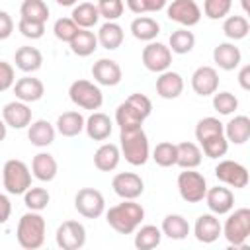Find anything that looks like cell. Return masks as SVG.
Here are the masks:
<instances>
[{
  "label": "cell",
  "mask_w": 250,
  "mask_h": 250,
  "mask_svg": "<svg viewBox=\"0 0 250 250\" xmlns=\"http://www.w3.org/2000/svg\"><path fill=\"white\" fill-rule=\"evenodd\" d=\"M145 219V209L135 199H123L121 203L109 207L105 211L107 225L119 234H133Z\"/></svg>",
  "instance_id": "obj_1"
},
{
  "label": "cell",
  "mask_w": 250,
  "mask_h": 250,
  "mask_svg": "<svg viewBox=\"0 0 250 250\" xmlns=\"http://www.w3.org/2000/svg\"><path fill=\"white\" fill-rule=\"evenodd\" d=\"M119 150L131 166H143L150 158L148 137L143 127L119 129Z\"/></svg>",
  "instance_id": "obj_2"
},
{
  "label": "cell",
  "mask_w": 250,
  "mask_h": 250,
  "mask_svg": "<svg viewBox=\"0 0 250 250\" xmlns=\"http://www.w3.org/2000/svg\"><path fill=\"white\" fill-rule=\"evenodd\" d=\"M45 230H47V223L43 215L39 211H27L18 221V229H16L18 244L25 250H37L45 242Z\"/></svg>",
  "instance_id": "obj_3"
},
{
  "label": "cell",
  "mask_w": 250,
  "mask_h": 250,
  "mask_svg": "<svg viewBox=\"0 0 250 250\" xmlns=\"http://www.w3.org/2000/svg\"><path fill=\"white\" fill-rule=\"evenodd\" d=\"M227 221L225 225H221V234L227 238V242L230 246L242 248L250 236V209L240 207L234 209L232 213H227Z\"/></svg>",
  "instance_id": "obj_4"
},
{
  "label": "cell",
  "mask_w": 250,
  "mask_h": 250,
  "mask_svg": "<svg viewBox=\"0 0 250 250\" xmlns=\"http://www.w3.org/2000/svg\"><path fill=\"white\" fill-rule=\"evenodd\" d=\"M2 184H4V189L8 193H12V195H23L25 189L31 186L29 166L23 160H18V158L6 160L4 168H2Z\"/></svg>",
  "instance_id": "obj_5"
},
{
  "label": "cell",
  "mask_w": 250,
  "mask_h": 250,
  "mask_svg": "<svg viewBox=\"0 0 250 250\" xmlns=\"http://www.w3.org/2000/svg\"><path fill=\"white\" fill-rule=\"evenodd\" d=\"M68 98L74 105H78L82 109H92V111L100 109L104 104V94H102L100 86L90 80H84V78H78L70 84Z\"/></svg>",
  "instance_id": "obj_6"
},
{
  "label": "cell",
  "mask_w": 250,
  "mask_h": 250,
  "mask_svg": "<svg viewBox=\"0 0 250 250\" xmlns=\"http://www.w3.org/2000/svg\"><path fill=\"white\" fill-rule=\"evenodd\" d=\"M178 191H180V197L188 203L203 201L207 191L205 176L195 172V168H184V172L178 174Z\"/></svg>",
  "instance_id": "obj_7"
},
{
  "label": "cell",
  "mask_w": 250,
  "mask_h": 250,
  "mask_svg": "<svg viewBox=\"0 0 250 250\" xmlns=\"http://www.w3.org/2000/svg\"><path fill=\"white\" fill-rule=\"evenodd\" d=\"M74 209L86 219H98L105 211V199L96 188H82L74 195Z\"/></svg>",
  "instance_id": "obj_8"
},
{
  "label": "cell",
  "mask_w": 250,
  "mask_h": 250,
  "mask_svg": "<svg viewBox=\"0 0 250 250\" xmlns=\"http://www.w3.org/2000/svg\"><path fill=\"white\" fill-rule=\"evenodd\" d=\"M143 64L150 72H164L172 64V51L168 45L158 43V41H148V45L143 49Z\"/></svg>",
  "instance_id": "obj_9"
},
{
  "label": "cell",
  "mask_w": 250,
  "mask_h": 250,
  "mask_svg": "<svg viewBox=\"0 0 250 250\" xmlns=\"http://www.w3.org/2000/svg\"><path fill=\"white\" fill-rule=\"evenodd\" d=\"M55 240L62 250H80L86 244V229L78 221H64L59 225Z\"/></svg>",
  "instance_id": "obj_10"
},
{
  "label": "cell",
  "mask_w": 250,
  "mask_h": 250,
  "mask_svg": "<svg viewBox=\"0 0 250 250\" xmlns=\"http://www.w3.org/2000/svg\"><path fill=\"white\" fill-rule=\"evenodd\" d=\"M168 20L180 23L182 27L197 25L201 20V8L195 0H172V4L166 8Z\"/></svg>",
  "instance_id": "obj_11"
},
{
  "label": "cell",
  "mask_w": 250,
  "mask_h": 250,
  "mask_svg": "<svg viewBox=\"0 0 250 250\" xmlns=\"http://www.w3.org/2000/svg\"><path fill=\"white\" fill-rule=\"evenodd\" d=\"M215 176L219 182L234 189H242L248 186V170L236 160H221L215 166Z\"/></svg>",
  "instance_id": "obj_12"
},
{
  "label": "cell",
  "mask_w": 250,
  "mask_h": 250,
  "mask_svg": "<svg viewBox=\"0 0 250 250\" xmlns=\"http://www.w3.org/2000/svg\"><path fill=\"white\" fill-rule=\"evenodd\" d=\"M111 188L121 199H137L145 191V182L135 172H119L113 176Z\"/></svg>",
  "instance_id": "obj_13"
},
{
  "label": "cell",
  "mask_w": 250,
  "mask_h": 250,
  "mask_svg": "<svg viewBox=\"0 0 250 250\" xmlns=\"http://www.w3.org/2000/svg\"><path fill=\"white\" fill-rule=\"evenodd\" d=\"M191 88L197 96H213L219 90V72L213 66H197L191 74Z\"/></svg>",
  "instance_id": "obj_14"
},
{
  "label": "cell",
  "mask_w": 250,
  "mask_h": 250,
  "mask_svg": "<svg viewBox=\"0 0 250 250\" xmlns=\"http://www.w3.org/2000/svg\"><path fill=\"white\" fill-rule=\"evenodd\" d=\"M203 199H205V203L213 215H227L234 207V193L225 186L207 188Z\"/></svg>",
  "instance_id": "obj_15"
},
{
  "label": "cell",
  "mask_w": 250,
  "mask_h": 250,
  "mask_svg": "<svg viewBox=\"0 0 250 250\" xmlns=\"http://www.w3.org/2000/svg\"><path fill=\"white\" fill-rule=\"evenodd\" d=\"M92 78L102 86H117L123 78V72L113 59H98L92 64Z\"/></svg>",
  "instance_id": "obj_16"
},
{
  "label": "cell",
  "mask_w": 250,
  "mask_h": 250,
  "mask_svg": "<svg viewBox=\"0 0 250 250\" xmlns=\"http://www.w3.org/2000/svg\"><path fill=\"white\" fill-rule=\"evenodd\" d=\"M2 119L12 129H25L31 123V109H29V105L25 102L14 100V102H8L4 105Z\"/></svg>",
  "instance_id": "obj_17"
},
{
  "label": "cell",
  "mask_w": 250,
  "mask_h": 250,
  "mask_svg": "<svg viewBox=\"0 0 250 250\" xmlns=\"http://www.w3.org/2000/svg\"><path fill=\"white\" fill-rule=\"evenodd\" d=\"M193 234L199 242L203 244H213L219 236H221V223L217 219V215L213 213H203L195 219L193 225Z\"/></svg>",
  "instance_id": "obj_18"
},
{
  "label": "cell",
  "mask_w": 250,
  "mask_h": 250,
  "mask_svg": "<svg viewBox=\"0 0 250 250\" xmlns=\"http://www.w3.org/2000/svg\"><path fill=\"white\" fill-rule=\"evenodd\" d=\"M184 92V78L176 70H164L156 78V94L164 100H176Z\"/></svg>",
  "instance_id": "obj_19"
},
{
  "label": "cell",
  "mask_w": 250,
  "mask_h": 250,
  "mask_svg": "<svg viewBox=\"0 0 250 250\" xmlns=\"http://www.w3.org/2000/svg\"><path fill=\"white\" fill-rule=\"evenodd\" d=\"M14 94H16V100L20 102H25V104H33V102H39L45 94V86L39 78H33V76H23L20 80L14 82Z\"/></svg>",
  "instance_id": "obj_20"
},
{
  "label": "cell",
  "mask_w": 250,
  "mask_h": 250,
  "mask_svg": "<svg viewBox=\"0 0 250 250\" xmlns=\"http://www.w3.org/2000/svg\"><path fill=\"white\" fill-rule=\"evenodd\" d=\"M213 62L223 70H234L242 62V53L234 43H219L213 49Z\"/></svg>",
  "instance_id": "obj_21"
},
{
  "label": "cell",
  "mask_w": 250,
  "mask_h": 250,
  "mask_svg": "<svg viewBox=\"0 0 250 250\" xmlns=\"http://www.w3.org/2000/svg\"><path fill=\"white\" fill-rule=\"evenodd\" d=\"M84 131L92 141H105L113 131V123L109 115L102 111H92V115L84 123Z\"/></svg>",
  "instance_id": "obj_22"
},
{
  "label": "cell",
  "mask_w": 250,
  "mask_h": 250,
  "mask_svg": "<svg viewBox=\"0 0 250 250\" xmlns=\"http://www.w3.org/2000/svg\"><path fill=\"white\" fill-rule=\"evenodd\" d=\"M59 172V164L53 154L49 152H37L31 160V174L39 182H53Z\"/></svg>",
  "instance_id": "obj_23"
},
{
  "label": "cell",
  "mask_w": 250,
  "mask_h": 250,
  "mask_svg": "<svg viewBox=\"0 0 250 250\" xmlns=\"http://www.w3.org/2000/svg\"><path fill=\"white\" fill-rule=\"evenodd\" d=\"M55 135H57V129L47 119H37V121H31L29 123L27 139H29V143L33 146H39V148L49 146L55 141Z\"/></svg>",
  "instance_id": "obj_24"
},
{
  "label": "cell",
  "mask_w": 250,
  "mask_h": 250,
  "mask_svg": "<svg viewBox=\"0 0 250 250\" xmlns=\"http://www.w3.org/2000/svg\"><path fill=\"white\" fill-rule=\"evenodd\" d=\"M223 133L229 143L244 145L250 139V117L248 115H234L229 123L223 125Z\"/></svg>",
  "instance_id": "obj_25"
},
{
  "label": "cell",
  "mask_w": 250,
  "mask_h": 250,
  "mask_svg": "<svg viewBox=\"0 0 250 250\" xmlns=\"http://www.w3.org/2000/svg\"><path fill=\"white\" fill-rule=\"evenodd\" d=\"M14 62H16V68H20L21 72H35L41 68L43 64V55L37 47H29V45H23L20 47L16 53H14Z\"/></svg>",
  "instance_id": "obj_26"
},
{
  "label": "cell",
  "mask_w": 250,
  "mask_h": 250,
  "mask_svg": "<svg viewBox=\"0 0 250 250\" xmlns=\"http://www.w3.org/2000/svg\"><path fill=\"white\" fill-rule=\"evenodd\" d=\"M119 160H121V150L113 143H104L94 152V166L100 172H111V170H115L117 164H119Z\"/></svg>",
  "instance_id": "obj_27"
},
{
  "label": "cell",
  "mask_w": 250,
  "mask_h": 250,
  "mask_svg": "<svg viewBox=\"0 0 250 250\" xmlns=\"http://www.w3.org/2000/svg\"><path fill=\"white\" fill-rule=\"evenodd\" d=\"M162 234H166L170 240H184L188 238L191 227L188 223V219L184 215H178V213H170L162 219V227H160Z\"/></svg>",
  "instance_id": "obj_28"
},
{
  "label": "cell",
  "mask_w": 250,
  "mask_h": 250,
  "mask_svg": "<svg viewBox=\"0 0 250 250\" xmlns=\"http://www.w3.org/2000/svg\"><path fill=\"white\" fill-rule=\"evenodd\" d=\"M96 37H98V45H102L107 51H115L117 47H121L125 35H123V27L117 21H105L100 25Z\"/></svg>",
  "instance_id": "obj_29"
},
{
  "label": "cell",
  "mask_w": 250,
  "mask_h": 250,
  "mask_svg": "<svg viewBox=\"0 0 250 250\" xmlns=\"http://www.w3.org/2000/svg\"><path fill=\"white\" fill-rule=\"evenodd\" d=\"M72 21L80 27V29H90L100 21V12L98 6L92 2H80L72 6V14H70Z\"/></svg>",
  "instance_id": "obj_30"
},
{
  "label": "cell",
  "mask_w": 250,
  "mask_h": 250,
  "mask_svg": "<svg viewBox=\"0 0 250 250\" xmlns=\"http://www.w3.org/2000/svg\"><path fill=\"white\" fill-rule=\"evenodd\" d=\"M176 166L180 168H197L201 164V158H203V152L199 148V145L191 143V141H184V143H178L176 145Z\"/></svg>",
  "instance_id": "obj_31"
},
{
  "label": "cell",
  "mask_w": 250,
  "mask_h": 250,
  "mask_svg": "<svg viewBox=\"0 0 250 250\" xmlns=\"http://www.w3.org/2000/svg\"><path fill=\"white\" fill-rule=\"evenodd\" d=\"M84 123H86V119L80 111H64L59 115L55 129L62 137H76L84 131Z\"/></svg>",
  "instance_id": "obj_32"
},
{
  "label": "cell",
  "mask_w": 250,
  "mask_h": 250,
  "mask_svg": "<svg viewBox=\"0 0 250 250\" xmlns=\"http://www.w3.org/2000/svg\"><path fill=\"white\" fill-rule=\"evenodd\" d=\"M131 33L135 39L139 41H154L156 35L160 33V23L154 20V18H148V16H139L131 21Z\"/></svg>",
  "instance_id": "obj_33"
},
{
  "label": "cell",
  "mask_w": 250,
  "mask_h": 250,
  "mask_svg": "<svg viewBox=\"0 0 250 250\" xmlns=\"http://www.w3.org/2000/svg\"><path fill=\"white\" fill-rule=\"evenodd\" d=\"M68 45H70V51L74 55H78V57H90L98 49V37L90 29H78V33L72 37V41Z\"/></svg>",
  "instance_id": "obj_34"
},
{
  "label": "cell",
  "mask_w": 250,
  "mask_h": 250,
  "mask_svg": "<svg viewBox=\"0 0 250 250\" xmlns=\"http://www.w3.org/2000/svg\"><path fill=\"white\" fill-rule=\"evenodd\" d=\"M162 230L156 225H143L135 230V248L137 250H152L160 244Z\"/></svg>",
  "instance_id": "obj_35"
},
{
  "label": "cell",
  "mask_w": 250,
  "mask_h": 250,
  "mask_svg": "<svg viewBox=\"0 0 250 250\" xmlns=\"http://www.w3.org/2000/svg\"><path fill=\"white\" fill-rule=\"evenodd\" d=\"M145 117L127 102L119 104L115 109V123L119 125V129H133V127H143Z\"/></svg>",
  "instance_id": "obj_36"
},
{
  "label": "cell",
  "mask_w": 250,
  "mask_h": 250,
  "mask_svg": "<svg viewBox=\"0 0 250 250\" xmlns=\"http://www.w3.org/2000/svg\"><path fill=\"white\" fill-rule=\"evenodd\" d=\"M168 47L176 55H186L195 47V35L188 27L176 29V31H172V35L168 39Z\"/></svg>",
  "instance_id": "obj_37"
},
{
  "label": "cell",
  "mask_w": 250,
  "mask_h": 250,
  "mask_svg": "<svg viewBox=\"0 0 250 250\" xmlns=\"http://www.w3.org/2000/svg\"><path fill=\"white\" fill-rule=\"evenodd\" d=\"M250 31V23L244 16H229L223 21V33L230 39V41H240L248 35Z\"/></svg>",
  "instance_id": "obj_38"
},
{
  "label": "cell",
  "mask_w": 250,
  "mask_h": 250,
  "mask_svg": "<svg viewBox=\"0 0 250 250\" xmlns=\"http://www.w3.org/2000/svg\"><path fill=\"white\" fill-rule=\"evenodd\" d=\"M199 148H201V152H203L207 158H221V156H225L227 150H229V141H227L225 133L213 135V137L201 141V143H199Z\"/></svg>",
  "instance_id": "obj_39"
},
{
  "label": "cell",
  "mask_w": 250,
  "mask_h": 250,
  "mask_svg": "<svg viewBox=\"0 0 250 250\" xmlns=\"http://www.w3.org/2000/svg\"><path fill=\"white\" fill-rule=\"evenodd\" d=\"M20 16L45 23L49 20V6L43 0H23L20 6Z\"/></svg>",
  "instance_id": "obj_40"
},
{
  "label": "cell",
  "mask_w": 250,
  "mask_h": 250,
  "mask_svg": "<svg viewBox=\"0 0 250 250\" xmlns=\"http://www.w3.org/2000/svg\"><path fill=\"white\" fill-rule=\"evenodd\" d=\"M49 201H51V195L45 188H31L29 186L23 193V203L29 211H43V209H47Z\"/></svg>",
  "instance_id": "obj_41"
},
{
  "label": "cell",
  "mask_w": 250,
  "mask_h": 250,
  "mask_svg": "<svg viewBox=\"0 0 250 250\" xmlns=\"http://www.w3.org/2000/svg\"><path fill=\"white\" fill-rule=\"evenodd\" d=\"M176 145L174 143H168V141H162L154 146L152 150V160L162 166V168H170V166H176Z\"/></svg>",
  "instance_id": "obj_42"
},
{
  "label": "cell",
  "mask_w": 250,
  "mask_h": 250,
  "mask_svg": "<svg viewBox=\"0 0 250 250\" xmlns=\"http://www.w3.org/2000/svg\"><path fill=\"white\" fill-rule=\"evenodd\" d=\"M213 107L219 115H230L238 109V100L230 92H215L213 94Z\"/></svg>",
  "instance_id": "obj_43"
},
{
  "label": "cell",
  "mask_w": 250,
  "mask_h": 250,
  "mask_svg": "<svg viewBox=\"0 0 250 250\" xmlns=\"http://www.w3.org/2000/svg\"><path fill=\"white\" fill-rule=\"evenodd\" d=\"M223 133V123L217 117H203L197 121L195 125V139L197 143L213 137V135H221Z\"/></svg>",
  "instance_id": "obj_44"
},
{
  "label": "cell",
  "mask_w": 250,
  "mask_h": 250,
  "mask_svg": "<svg viewBox=\"0 0 250 250\" xmlns=\"http://www.w3.org/2000/svg\"><path fill=\"white\" fill-rule=\"evenodd\" d=\"M78 29H80V27L72 21V18H59V20L55 21V25H53L55 37H57L59 41H62V43H70L72 37L78 33Z\"/></svg>",
  "instance_id": "obj_45"
},
{
  "label": "cell",
  "mask_w": 250,
  "mask_h": 250,
  "mask_svg": "<svg viewBox=\"0 0 250 250\" xmlns=\"http://www.w3.org/2000/svg\"><path fill=\"white\" fill-rule=\"evenodd\" d=\"M232 8V0H205L203 2V14L209 20H223L229 16Z\"/></svg>",
  "instance_id": "obj_46"
},
{
  "label": "cell",
  "mask_w": 250,
  "mask_h": 250,
  "mask_svg": "<svg viewBox=\"0 0 250 250\" xmlns=\"http://www.w3.org/2000/svg\"><path fill=\"white\" fill-rule=\"evenodd\" d=\"M96 6H98V12H100V18H105L107 21L119 20L123 10H125L123 0H98Z\"/></svg>",
  "instance_id": "obj_47"
},
{
  "label": "cell",
  "mask_w": 250,
  "mask_h": 250,
  "mask_svg": "<svg viewBox=\"0 0 250 250\" xmlns=\"http://www.w3.org/2000/svg\"><path fill=\"white\" fill-rule=\"evenodd\" d=\"M18 29L27 39H41L43 33H45V23L43 21H33V20H27V18H20Z\"/></svg>",
  "instance_id": "obj_48"
},
{
  "label": "cell",
  "mask_w": 250,
  "mask_h": 250,
  "mask_svg": "<svg viewBox=\"0 0 250 250\" xmlns=\"http://www.w3.org/2000/svg\"><path fill=\"white\" fill-rule=\"evenodd\" d=\"M125 102H127V104H131V105H133V107H135V109H137L145 119L152 113V102H150L145 94H139V92H137V94H131Z\"/></svg>",
  "instance_id": "obj_49"
},
{
  "label": "cell",
  "mask_w": 250,
  "mask_h": 250,
  "mask_svg": "<svg viewBox=\"0 0 250 250\" xmlns=\"http://www.w3.org/2000/svg\"><path fill=\"white\" fill-rule=\"evenodd\" d=\"M14 82H16L14 66L6 61H0V92H6L8 88H12Z\"/></svg>",
  "instance_id": "obj_50"
},
{
  "label": "cell",
  "mask_w": 250,
  "mask_h": 250,
  "mask_svg": "<svg viewBox=\"0 0 250 250\" xmlns=\"http://www.w3.org/2000/svg\"><path fill=\"white\" fill-rule=\"evenodd\" d=\"M12 33H14V20L8 12L0 10V41L8 39Z\"/></svg>",
  "instance_id": "obj_51"
},
{
  "label": "cell",
  "mask_w": 250,
  "mask_h": 250,
  "mask_svg": "<svg viewBox=\"0 0 250 250\" xmlns=\"http://www.w3.org/2000/svg\"><path fill=\"white\" fill-rule=\"evenodd\" d=\"M12 215V203L6 193H0V225H4Z\"/></svg>",
  "instance_id": "obj_52"
},
{
  "label": "cell",
  "mask_w": 250,
  "mask_h": 250,
  "mask_svg": "<svg viewBox=\"0 0 250 250\" xmlns=\"http://www.w3.org/2000/svg\"><path fill=\"white\" fill-rule=\"evenodd\" d=\"M238 84H240L242 90H250V66L248 64H244L240 68V72H238Z\"/></svg>",
  "instance_id": "obj_53"
},
{
  "label": "cell",
  "mask_w": 250,
  "mask_h": 250,
  "mask_svg": "<svg viewBox=\"0 0 250 250\" xmlns=\"http://www.w3.org/2000/svg\"><path fill=\"white\" fill-rule=\"evenodd\" d=\"M127 8L133 12V14H145L148 12L146 10V0H125Z\"/></svg>",
  "instance_id": "obj_54"
},
{
  "label": "cell",
  "mask_w": 250,
  "mask_h": 250,
  "mask_svg": "<svg viewBox=\"0 0 250 250\" xmlns=\"http://www.w3.org/2000/svg\"><path fill=\"white\" fill-rule=\"evenodd\" d=\"M166 2L168 0H146V10L148 12H158V10H162L166 6Z\"/></svg>",
  "instance_id": "obj_55"
},
{
  "label": "cell",
  "mask_w": 250,
  "mask_h": 250,
  "mask_svg": "<svg viewBox=\"0 0 250 250\" xmlns=\"http://www.w3.org/2000/svg\"><path fill=\"white\" fill-rule=\"evenodd\" d=\"M6 133H8V125L4 123V119H0V143L6 139Z\"/></svg>",
  "instance_id": "obj_56"
},
{
  "label": "cell",
  "mask_w": 250,
  "mask_h": 250,
  "mask_svg": "<svg viewBox=\"0 0 250 250\" xmlns=\"http://www.w3.org/2000/svg\"><path fill=\"white\" fill-rule=\"evenodd\" d=\"M59 6H74L78 0H55Z\"/></svg>",
  "instance_id": "obj_57"
},
{
  "label": "cell",
  "mask_w": 250,
  "mask_h": 250,
  "mask_svg": "<svg viewBox=\"0 0 250 250\" xmlns=\"http://www.w3.org/2000/svg\"><path fill=\"white\" fill-rule=\"evenodd\" d=\"M240 4H242V10H244V14H248V12H250V6H248V0H240Z\"/></svg>",
  "instance_id": "obj_58"
}]
</instances>
